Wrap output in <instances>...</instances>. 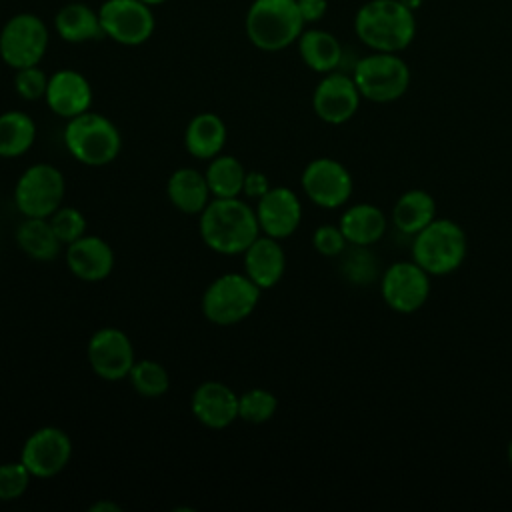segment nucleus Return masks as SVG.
Masks as SVG:
<instances>
[{
    "instance_id": "nucleus-1",
    "label": "nucleus",
    "mask_w": 512,
    "mask_h": 512,
    "mask_svg": "<svg viewBox=\"0 0 512 512\" xmlns=\"http://www.w3.org/2000/svg\"><path fill=\"white\" fill-rule=\"evenodd\" d=\"M260 234L254 208L240 196L214 198L200 212V236L218 254H242Z\"/></svg>"
},
{
    "instance_id": "nucleus-2",
    "label": "nucleus",
    "mask_w": 512,
    "mask_h": 512,
    "mask_svg": "<svg viewBox=\"0 0 512 512\" xmlns=\"http://www.w3.org/2000/svg\"><path fill=\"white\" fill-rule=\"evenodd\" d=\"M356 36L374 52H400L416 34V18L400 0H368L354 16Z\"/></svg>"
},
{
    "instance_id": "nucleus-3",
    "label": "nucleus",
    "mask_w": 512,
    "mask_h": 512,
    "mask_svg": "<svg viewBox=\"0 0 512 512\" xmlns=\"http://www.w3.org/2000/svg\"><path fill=\"white\" fill-rule=\"evenodd\" d=\"M244 28L256 48L278 52L298 42L304 20L296 0H254L246 12Z\"/></svg>"
},
{
    "instance_id": "nucleus-4",
    "label": "nucleus",
    "mask_w": 512,
    "mask_h": 512,
    "mask_svg": "<svg viewBox=\"0 0 512 512\" xmlns=\"http://www.w3.org/2000/svg\"><path fill=\"white\" fill-rule=\"evenodd\" d=\"M466 252V232L454 220L434 218L426 228L414 234L412 260L430 276H446L458 270Z\"/></svg>"
},
{
    "instance_id": "nucleus-5",
    "label": "nucleus",
    "mask_w": 512,
    "mask_h": 512,
    "mask_svg": "<svg viewBox=\"0 0 512 512\" xmlns=\"http://www.w3.org/2000/svg\"><path fill=\"white\" fill-rule=\"evenodd\" d=\"M64 144L80 164L106 166L120 154L122 136L110 118L88 110L68 120Z\"/></svg>"
},
{
    "instance_id": "nucleus-6",
    "label": "nucleus",
    "mask_w": 512,
    "mask_h": 512,
    "mask_svg": "<svg viewBox=\"0 0 512 512\" xmlns=\"http://www.w3.org/2000/svg\"><path fill=\"white\" fill-rule=\"evenodd\" d=\"M262 288L246 274L226 272L212 280L202 296V312L216 326H232L246 320L258 306Z\"/></svg>"
},
{
    "instance_id": "nucleus-7",
    "label": "nucleus",
    "mask_w": 512,
    "mask_h": 512,
    "mask_svg": "<svg viewBox=\"0 0 512 512\" xmlns=\"http://www.w3.org/2000/svg\"><path fill=\"white\" fill-rule=\"evenodd\" d=\"M352 78L362 98L386 104L404 96L410 86V68L396 52H372L356 62Z\"/></svg>"
},
{
    "instance_id": "nucleus-8",
    "label": "nucleus",
    "mask_w": 512,
    "mask_h": 512,
    "mask_svg": "<svg viewBox=\"0 0 512 512\" xmlns=\"http://www.w3.org/2000/svg\"><path fill=\"white\" fill-rule=\"evenodd\" d=\"M62 172L46 162L28 166L14 186V204L26 218H50L64 200Z\"/></svg>"
},
{
    "instance_id": "nucleus-9",
    "label": "nucleus",
    "mask_w": 512,
    "mask_h": 512,
    "mask_svg": "<svg viewBox=\"0 0 512 512\" xmlns=\"http://www.w3.org/2000/svg\"><path fill=\"white\" fill-rule=\"evenodd\" d=\"M48 28L42 18L30 12L14 14L0 30V58L14 70L36 66L48 48Z\"/></svg>"
},
{
    "instance_id": "nucleus-10",
    "label": "nucleus",
    "mask_w": 512,
    "mask_h": 512,
    "mask_svg": "<svg viewBox=\"0 0 512 512\" xmlns=\"http://www.w3.org/2000/svg\"><path fill=\"white\" fill-rule=\"evenodd\" d=\"M98 14L104 36L122 46L144 44L156 26L152 6L140 0H104Z\"/></svg>"
},
{
    "instance_id": "nucleus-11",
    "label": "nucleus",
    "mask_w": 512,
    "mask_h": 512,
    "mask_svg": "<svg viewBox=\"0 0 512 512\" xmlns=\"http://www.w3.org/2000/svg\"><path fill=\"white\" fill-rule=\"evenodd\" d=\"M72 458L70 436L56 426H42L34 430L22 446L20 460L32 478H52L60 474Z\"/></svg>"
},
{
    "instance_id": "nucleus-12",
    "label": "nucleus",
    "mask_w": 512,
    "mask_h": 512,
    "mask_svg": "<svg viewBox=\"0 0 512 512\" xmlns=\"http://www.w3.org/2000/svg\"><path fill=\"white\" fill-rule=\"evenodd\" d=\"M380 292L392 310L412 314L420 310L430 296V274L414 260L394 262L382 276Z\"/></svg>"
},
{
    "instance_id": "nucleus-13",
    "label": "nucleus",
    "mask_w": 512,
    "mask_h": 512,
    "mask_svg": "<svg viewBox=\"0 0 512 512\" xmlns=\"http://www.w3.org/2000/svg\"><path fill=\"white\" fill-rule=\"evenodd\" d=\"M304 194L320 208H340L352 194V176L334 158H314L300 178Z\"/></svg>"
},
{
    "instance_id": "nucleus-14",
    "label": "nucleus",
    "mask_w": 512,
    "mask_h": 512,
    "mask_svg": "<svg viewBox=\"0 0 512 512\" xmlns=\"http://www.w3.org/2000/svg\"><path fill=\"white\" fill-rule=\"evenodd\" d=\"M86 354L90 368L104 380L128 378L136 362L130 338L120 328L112 326L100 328L90 336Z\"/></svg>"
},
{
    "instance_id": "nucleus-15",
    "label": "nucleus",
    "mask_w": 512,
    "mask_h": 512,
    "mask_svg": "<svg viewBox=\"0 0 512 512\" xmlns=\"http://www.w3.org/2000/svg\"><path fill=\"white\" fill-rule=\"evenodd\" d=\"M360 98V90L352 76L328 72L314 88L312 108L326 124H344L356 114Z\"/></svg>"
},
{
    "instance_id": "nucleus-16",
    "label": "nucleus",
    "mask_w": 512,
    "mask_h": 512,
    "mask_svg": "<svg viewBox=\"0 0 512 512\" xmlns=\"http://www.w3.org/2000/svg\"><path fill=\"white\" fill-rule=\"evenodd\" d=\"M260 232L276 240L288 238L302 222V204L294 190L272 186L254 208Z\"/></svg>"
},
{
    "instance_id": "nucleus-17",
    "label": "nucleus",
    "mask_w": 512,
    "mask_h": 512,
    "mask_svg": "<svg viewBox=\"0 0 512 512\" xmlns=\"http://www.w3.org/2000/svg\"><path fill=\"white\" fill-rule=\"evenodd\" d=\"M190 410L206 428H226L238 418V394L224 382L206 380L192 392Z\"/></svg>"
},
{
    "instance_id": "nucleus-18",
    "label": "nucleus",
    "mask_w": 512,
    "mask_h": 512,
    "mask_svg": "<svg viewBox=\"0 0 512 512\" xmlns=\"http://www.w3.org/2000/svg\"><path fill=\"white\" fill-rule=\"evenodd\" d=\"M44 100L54 114L70 120L90 110L92 86L88 78L78 70L62 68L48 78Z\"/></svg>"
},
{
    "instance_id": "nucleus-19",
    "label": "nucleus",
    "mask_w": 512,
    "mask_h": 512,
    "mask_svg": "<svg viewBox=\"0 0 512 512\" xmlns=\"http://www.w3.org/2000/svg\"><path fill=\"white\" fill-rule=\"evenodd\" d=\"M68 270L86 282H98L110 276L114 268V252L110 244L94 234H84L66 246Z\"/></svg>"
},
{
    "instance_id": "nucleus-20",
    "label": "nucleus",
    "mask_w": 512,
    "mask_h": 512,
    "mask_svg": "<svg viewBox=\"0 0 512 512\" xmlns=\"http://www.w3.org/2000/svg\"><path fill=\"white\" fill-rule=\"evenodd\" d=\"M244 274L262 290L280 282L286 270V254L280 240L260 234L244 252Z\"/></svg>"
},
{
    "instance_id": "nucleus-21",
    "label": "nucleus",
    "mask_w": 512,
    "mask_h": 512,
    "mask_svg": "<svg viewBox=\"0 0 512 512\" xmlns=\"http://www.w3.org/2000/svg\"><path fill=\"white\" fill-rule=\"evenodd\" d=\"M166 194L172 206L184 214H200L210 202L206 176L196 168H178L166 184Z\"/></svg>"
},
{
    "instance_id": "nucleus-22",
    "label": "nucleus",
    "mask_w": 512,
    "mask_h": 512,
    "mask_svg": "<svg viewBox=\"0 0 512 512\" xmlns=\"http://www.w3.org/2000/svg\"><path fill=\"white\" fill-rule=\"evenodd\" d=\"M340 230L348 244L352 246H372L386 232V216L384 212L368 202L354 204L344 210L340 216Z\"/></svg>"
},
{
    "instance_id": "nucleus-23",
    "label": "nucleus",
    "mask_w": 512,
    "mask_h": 512,
    "mask_svg": "<svg viewBox=\"0 0 512 512\" xmlns=\"http://www.w3.org/2000/svg\"><path fill=\"white\" fill-rule=\"evenodd\" d=\"M226 144V124L212 112L196 114L184 132V146L198 160H212Z\"/></svg>"
},
{
    "instance_id": "nucleus-24",
    "label": "nucleus",
    "mask_w": 512,
    "mask_h": 512,
    "mask_svg": "<svg viewBox=\"0 0 512 512\" xmlns=\"http://www.w3.org/2000/svg\"><path fill=\"white\" fill-rule=\"evenodd\" d=\"M54 26L58 36L70 44L92 42L104 36L100 14L82 2L64 4L54 16Z\"/></svg>"
},
{
    "instance_id": "nucleus-25",
    "label": "nucleus",
    "mask_w": 512,
    "mask_h": 512,
    "mask_svg": "<svg viewBox=\"0 0 512 512\" xmlns=\"http://www.w3.org/2000/svg\"><path fill=\"white\" fill-rule=\"evenodd\" d=\"M298 52L302 62L320 74L334 72L342 60V46L338 38L326 30H304L298 38Z\"/></svg>"
},
{
    "instance_id": "nucleus-26",
    "label": "nucleus",
    "mask_w": 512,
    "mask_h": 512,
    "mask_svg": "<svg viewBox=\"0 0 512 512\" xmlns=\"http://www.w3.org/2000/svg\"><path fill=\"white\" fill-rule=\"evenodd\" d=\"M436 218V200L420 188L404 192L394 208H392V222L404 234H418Z\"/></svg>"
},
{
    "instance_id": "nucleus-27",
    "label": "nucleus",
    "mask_w": 512,
    "mask_h": 512,
    "mask_svg": "<svg viewBox=\"0 0 512 512\" xmlns=\"http://www.w3.org/2000/svg\"><path fill=\"white\" fill-rule=\"evenodd\" d=\"M16 244L38 262L54 260L62 246L48 218H24L16 228Z\"/></svg>"
},
{
    "instance_id": "nucleus-28",
    "label": "nucleus",
    "mask_w": 512,
    "mask_h": 512,
    "mask_svg": "<svg viewBox=\"0 0 512 512\" xmlns=\"http://www.w3.org/2000/svg\"><path fill=\"white\" fill-rule=\"evenodd\" d=\"M36 140V124L22 110L0 114V156L18 158L26 154Z\"/></svg>"
},
{
    "instance_id": "nucleus-29",
    "label": "nucleus",
    "mask_w": 512,
    "mask_h": 512,
    "mask_svg": "<svg viewBox=\"0 0 512 512\" xmlns=\"http://www.w3.org/2000/svg\"><path fill=\"white\" fill-rule=\"evenodd\" d=\"M214 198H236L242 194L246 168L234 156H214L204 172Z\"/></svg>"
},
{
    "instance_id": "nucleus-30",
    "label": "nucleus",
    "mask_w": 512,
    "mask_h": 512,
    "mask_svg": "<svg viewBox=\"0 0 512 512\" xmlns=\"http://www.w3.org/2000/svg\"><path fill=\"white\" fill-rule=\"evenodd\" d=\"M128 380L132 388L146 398H158L168 392L170 388V376L168 370L156 362V360H136L134 366L130 368Z\"/></svg>"
},
{
    "instance_id": "nucleus-31",
    "label": "nucleus",
    "mask_w": 512,
    "mask_h": 512,
    "mask_svg": "<svg viewBox=\"0 0 512 512\" xmlns=\"http://www.w3.org/2000/svg\"><path fill=\"white\" fill-rule=\"evenodd\" d=\"M278 410V400L270 390L250 388L238 396V418L250 424L268 422Z\"/></svg>"
},
{
    "instance_id": "nucleus-32",
    "label": "nucleus",
    "mask_w": 512,
    "mask_h": 512,
    "mask_svg": "<svg viewBox=\"0 0 512 512\" xmlns=\"http://www.w3.org/2000/svg\"><path fill=\"white\" fill-rule=\"evenodd\" d=\"M48 220L64 246L86 234V216L74 206H60Z\"/></svg>"
},
{
    "instance_id": "nucleus-33",
    "label": "nucleus",
    "mask_w": 512,
    "mask_h": 512,
    "mask_svg": "<svg viewBox=\"0 0 512 512\" xmlns=\"http://www.w3.org/2000/svg\"><path fill=\"white\" fill-rule=\"evenodd\" d=\"M30 480L32 474L22 464V460L0 464V502H12L24 496Z\"/></svg>"
},
{
    "instance_id": "nucleus-34",
    "label": "nucleus",
    "mask_w": 512,
    "mask_h": 512,
    "mask_svg": "<svg viewBox=\"0 0 512 512\" xmlns=\"http://www.w3.org/2000/svg\"><path fill=\"white\" fill-rule=\"evenodd\" d=\"M48 78L46 72L42 68L36 66H26V68H20L16 70V76H14V88H16V94L28 102H34V100H40L46 96V88H48Z\"/></svg>"
},
{
    "instance_id": "nucleus-35",
    "label": "nucleus",
    "mask_w": 512,
    "mask_h": 512,
    "mask_svg": "<svg viewBox=\"0 0 512 512\" xmlns=\"http://www.w3.org/2000/svg\"><path fill=\"white\" fill-rule=\"evenodd\" d=\"M346 238L340 230V226H332V224H322L314 230L312 234V246L318 254L322 256H340L346 248Z\"/></svg>"
},
{
    "instance_id": "nucleus-36",
    "label": "nucleus",
    "mask_w": 512,
    "mask_h": 512,
    "mask_svg": "<svg viewBox=\"0 0 512 512\" xmlns=\"http://www.w3.org/2000/svg\"><path fill=\"white\" fill-rule=\"evenodd\" d=\"M342 272L352 282H366L374 276L376 266H374V260L370 258V254L364 252V246H356V250L352 254H348V258L344 260Z\"/></svg>"
},
{
    "instance_id": "nucleus-37",
    "label": "nucleus",
    "mask_w": 512,
    "mask_h": 512,
    "mask_svg": "<svg viewBox=\"0 0 512 512\" xmlns=\"http://www.w3.org/2000/svg\"><path fill=\"white\" fill-rule=\"evenodd\" d=\"M270 182L266 178L264 172H258V170H246V176H244V188H242V194L248 196V198H262L268 190H270Z\"/></svg>"
},
{
    "instance_id": "nucleus-38",
    "label": "nucleus",
    "mask_w": 512,
    "mask_h": 512,
    "mask_svg": "<svg viewBox=\"0 0 512 512\" xmlns=\"http://www.w3.org/2000/svg\"><path fill=\"white\" fill-rule=\"evenodd\" d=\"M298 2V10L300 16L304 20V24H312L324 18L326 10H328V2L326 0H296Z\"/></svg>"
},
{
    "instance_id": "nucleus-39",
    "label": "nucleus",
    "mask_w": 512,
    "mask_h": 512,
    "mask_svg": "<svg viewBox=\"0 0 512 512\" xmlns=\"http://www.w3.org/2000/svg\"><path fill=\"white\" fill-rule=\"evenodd\" d=\"M90 512H122V506L108 500H98L90 506Z\"/></svg>"
},
{
    "instance_id": "nucleus-40",
    "label": "nucleus",
    "mask_w": 512,
    "mask_h": 512,
    "mask_svg": "<svg viewBox=\"0 0 512 512\" xmlns=\"http://www.w3.org/2000/svg\"><path fill=\"white\" fill-rule=\"evenodd\" d=\"M400 2H402L406 8H410L412 12H414V10H418V8H420V4H422V0H400Z\"/></svg>"
},
{
    "instance_id": "nucleus-41",
    "label": "nucleus",
    "mask_w": 512,
    "mask_h": 512,
    "mask_svg": "<svg viewBox=\"0 0 512 512\" xmlns=\"http://www.w3.org/2000/svg\"><path fill=\"white\" fill-rule=\"evenodd\" d=\"M506 456H508V464L512 466V440L508 442V450H506Z\"/></svg>"
},
{
    "instance_id": "nucleus-42",
    "label": "nucleus",
    "mask_w": 512,
    "mask_h": 512,
    "mask_svg": "<svg viewBox=\"0 0 512 512\" xmlns=\"http://www.w3.org/2000/svg\"><path fill=\"white\" fill-rule=\"evenodd\" d=\"M140 2H144V4H148V6H156V4H162V2H166V0H140Z\"/></svg>"
}]
</instances>
